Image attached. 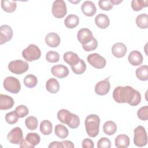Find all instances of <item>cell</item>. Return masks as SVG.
Returning <instances> with one entry per match:
<instances>
[{
    "mask_svg": "<svg viewBox=\"0 0 148 148\" xmlns=\"http://www.w3.org/2000/svg\"><path fill=\"white\" fill-rule=\"evenodd\" d=\"M98 5L101 9L106 11L111 10L113 6L109 0H99L98 1Z\"/></svg>",
    "mask_w": 148,
    "mask_h": 148,
    "instance_id": "60d3db41",
    "label": "cell"
},
{
    "mask_svg": "<svg viewBox=\"0 0 148 148\" xmlns=\"http://www.w3.org/2000/svg\"><path fill=\"white\" fill-rule=\"evenodd\" d=\"M13 29L8 25H2L0 27V44L3 45L13 37Z\"/></svg>",
    "mask_w": 148,
    "mask_h": 148,
    "instance_id": "7c38bea8",
    "label": "cell"
},
{
    "mask_svg": "<svg viewBox=\"0 0 148 148\" xmlns=\"http://www.w3.org/2000/svg\"><path fill=\"white\" fill-rule=\"evenodd\" d=\"M23 57L27 61L31 62L38 60L41 56L40 49L35 45L30 44L22 51Z\"/></svg>",
    "mask_w": 148,
    "mask_h": 148,
    "instance_id": "277c9868",
    "label": "cell"
},
{
    "mask_svg": "<svg viewBox=\"0 0 148 148\" xmlns=\"http://www.w3.org/2000/svg\"><path fill=\"white\" fill-rule=\"evenodd\" d=\"M55 134L61 139H65L68 136V130L67 128L62 124H57L55 127Z\"/></svg>",
    "mask_w": 148,
    "mask_h": 148,
    "instance_id": "4dcf8cb0",
    "label": "cell"
},
{
    "mask_svg": "<svg viewBox=\"0 0 148 148\" xmlns=\"http://www.w3.org/2000/svg\"><path fill=\"white\" fill-rule=\"evenodd\" d=\"M29 68L28 64L21 60H16L10 61L8 64L9 70L17 75H21L28 71Z\"/></svg>",
    "mask_w": 148,
    "mask_h": 148,
    "instance_id": "8992f818",
    "label": "cell"
},
{
    "mask_svg": "<svg viewBox=\"0 0 148 148\" xmlns=\"http://www.w3.org/2000/svg\"><path fill=\"white\" fill-rule=\"evenodd\" d=\"M88 63L97 69H102L106 64V61L104 57L98 53H92L87 57Z\"/></svg>",
    "mask_w": 148,
    "mask_h": 148,
    "instance_id": "30bf717a",
    "label": "cell"
},
{
    "mask_svg": "<svg viewBox=\"0 0 148 148\" xmlns=\"http://www.w3.org/2000/svg\"><path fill=\"white\" fill-rule=\"evenodd\" d=\"M134 144L138 147H143L147 143V135L146 131L142 125L136 127L134 130Z\"/></svg>",
    "mask_w": 148,
    "mask_h": 148,
    "instance_id": "5b68a950",
    "label": "cell"
},
{
    "mask_svg": "<svg viewBox=\"0 0 148 148\" xmlns=\"http://www.w3.org/2000/svg\"><path fill=\"white\" fill-rule=\"evenodd\" d=\"M49 148H63V145L61 142L54 141L50 143Z\"/></svg>",
    "mask_w": 148,
    "mask_h": 148,
    "instance_id": "ee69618b",
    "label": "cell"
},
{
    "mask_svg": "<svg viewBox=\"0 0 148 148\" xmlns=\"http://www.w3.org/2000/svg\"><path fill=\"white\" fill-rule=\"evenodd\" d=\"M38 83L37 77L32 74L27 75L24 79V84L28 88H33Z\"/></svg>",
    "mask_w": 148,
    "mask_h": 148,
    "instance_id": "d6a6232c",
    "label": "cell"
},
{
    "mask_svg": "<svg viewBox=\"0 0 148 148\" xmlns=\"http://www.w3.org/2000/svg\"><path fill=\"white\" fill-rule=\"evenodd\" d=\"M40 141V137L35 132L28 133L25 138H23L20 143L21 148H34Z\"/></svg>",
    "mask_w": 148,
    "mask_h": 148,
    "instance_id": "ba28073f",
    "label": "cell"
},
{
    "mask_svg": "<svg viewBox=\"0 0 148 148\" xmlns=\"http://www.w3.org/2000/svg\"><path fill=\"white\" fill-rule=\"evenodd\" d=\"M103 130L105 134L112 135L116 133L117 131V125L113 121H107L103 125Z\"/></svg>",
    "mask_w": 148,
    "mask_h": 148,
    "instance_id": "83f0119b",
    "label": "cell"
},
{
    "mask_svg": "<svg viewBox=\"0 0 148 148\" xmlns=\"http://www.w3.org/2000/svg\"><path fill=\"white\" fill-rule=\"evenodd\" d=\"M25 124L29 130H35L38 125V119L34 116H29L25 120Z\"/></svg>",
    "mask_w": 148,
    "mask_h": 148,
    "instance_id": "836d02e7",
    "label": "cell"
},
{
    "mask_svg": "<svg viewBox=\"0 0 148 148\" xmlns=\"http://www.w3.org/2000/svg\"><path fill=\"white\" fill-rule=\"evenodd\" d=\"M136 24L141 29H146L148 27V16L146 13L138 15L136 18Z\"/></svg>",
    "mask_w": 148,
    "mask_h": 148,
    "instance_id": "f546056e",
    "label": "cell"
},
{
    "mask_svg": "<svg viewBox=\"0 0 148 148\" xmlns=\"http://www.w3.org/2000/svg\"><path fill=\"white\" fill-rule=\"evenodd\" d=\"M113 98L117 103H127L134 106L141 101L140 92L129 86L116 87L113 92Z\"/></svg>",
    "mask_w": 148,
    "mask_h": 148,
    "instance_id": "6da1fadb",
    "label": "cell"
},
{
    "mask_svg": "<svg viewBox=\"0 0 148 148\" xmlns=\"http://www.w3.org/2000/svg\"><path fill=\"white\" fill-rule=\"evenodd\" d=\"M46 88L49 92L56 94L60 90V83L56 79L50 78L46 82Z\"/></svg>",
    "mask_w": 148,
    "mask_h": 148,
    "instance_id": "cb8c5ba5",
    "label": "cell"
},
{
    "mask_svg": "<svg viewBox=\"0 0 148 148\" xmlns=\"http://www.w3.org/2000/svg\"><path fill=\"white\" fill-rule=\"evenodd\" d=\"M77 38L79 42L83 45L91 41L93 39L94 36L92 32L89 29L84 28L80 29L78 31Z\"/></svg>",
    "mask_w": 148,
    "mask_h": 148,
    "instance_id": "5bb4252c",
    "label": "cell"
},
{
    "mask_svg": "<svg viewBox=\"0 0 148 148\" xmlns=\"http://www.w3.org/2000/svg\"><path fill=\"white\" fill-rule=\"evenodd\" d=\"M128 60L132 65L138 66L142 63L143 57L140 52L138 50H133L129 54Z\"/></svg>",
    "mask_w": 148,
    "mask_h": 148,
    "instance_id": "d6986e66",
    "label": "cell"
},
{
    "mask_svg": "<svg viewBox=\"0 0 148 148\" xmlns=\"http://www.w3.org/2000/svg\"><path fill=\"white\" fill-rule=\"evenodd\" d=\"M138 117L143 121L148 119V106H145L140 108L137 112Z\"/></svg>",
    "mask_w": 148,
    "mask_h": 148,
    "instance_id": "f35d334b",
    "label": "cell"
},
{
    "mask_svg": "<svg viewBox=\"0 0 148 148\" xmlns=\"http://www.w3.org/2000/svg\"><path fill=\"white\" fill-rule=\"evenodd\" d=\"M136 76L138 79L142 81L148 80V66L146 65H141L136 69Z\"/></svg>",
    "mask_w": 148,
    "mask_h": 148,
    "instance_id": "4316f807",
    "label": "cell"
},
{
    "mask_svg": "<svg viewBox=\"0 0 148 148\" xmlns=\"http://www.w3.org/2000/svg\"><path fill=\"white\" fill-rule=\"evenodd\" d=\"M23 138L22 130L18 127H14L11 130L7 135L8 140L11 143L16 145L20 144Z\"/></svg>",
    "mask_w": 148,
    "mask_h": 148,
    "instance_id": "8fae6325",
    "label": "cell"
},
{
    "mask_svg": "<svg viewBox=\"0 0 148 148\" xmlns=\"http://www.w3.org/2000/svg\"><path fill=\"white\" fill-rule=\"evenodd\" d=\"M148 1L147 0H132L131 1V7L135 11H139L142 8L148 6Z\"/></svg>",
    "mask_w": 148,
    "mask_h": 148,
    "instance_id": "e575fe53",
    "label": "cell"
},
{
    "mask_svg": "<svg viewBox=\"0 0 148 148\" xmlns=\"http://www.w3.org/2000/svg\"><path fill=\"white\" fill-rule=\"evenodd\" d=\"M97 46H98V42L95 38H94L91 41L87 43V44L82 45L83 49L86 51H91L94 50L95 49H97Z\"/></svg>",
    "mask_w": 148,
    "mask_h": 148,
    "instance_id": "ab89813d",
    "label": "cell"
},
{
    "mask_svg": "<svg viewBox=\"0 0 148 148\" xmlns=\"http://www.w3.org/2000/svg\"><path fill=\"white\" fill-rule=\"evenodd\" d=\"M53 125L52 123L47 120H43L40 124V131L44 135H49L52 132Z\"/></svg>",
    "mask_w": 148,
    "mask_h": 148,
    "instance_id": "f1b7e54d",
    "label": "cell"
},
{
    "mask_svg": "<svg viewBox=\"0 0 148 148\" xmlns=\"http://www.w3.org/2000/svg\"><path fill=\"white\" fill-rule=\"evenodd\" d=\"M79 23V18L75 14H69L64 20V24L68 28L72 29L77 26Z\"/></svg>",
    "mask_w": 148,
    "mask_h": 148,
    "instance_id": "d4e9b609",
    "label": "cell"
},
{
    "mask_svg": "<svg viewBox=\"0 0 148 148\" xmlns=\"http://www.w3.org/2000/svg\"><path fill=\"white\" fill-rule=\"evenodd\" d=\"M46 59L48 62L51 63L57 62L60 60V55L56 51H49L46 53Z\"/></svg>",
    "mask_w": 148,
    "mask_h": 148,
    "instance_id": "d590c367",
    "label": "cell"
},
{
    "mask_svg": "<svg viewBox=\"0 0 148 148\" xmlns=\"http://www.w3.org/2000/svg\"><path fill=\"white\" fill-rule=\"evenodd\" d=\"M51 12L55 17L57 18H63L67 13L65 2L63 0L54 1L52 5Z\"/></svg>",
    "mask_w": 148,
    "mask_h": 148,
    "instance_id": "9c48e42d",
    "label": "cell"
},
{
    "mask_svg": "<svg viewBox=\"0 0 148 148\" xmlns=\"http://www.w3.org/2000/svg\"><path fill=\"white\" fill-rule=\"evenodd\" d=\"M115 146L117 148L128 147L130 143L129 137L125 134H120L117 136L114 140Z\"/></svg>",
    "mask_w": 148,
    "mask_h": 148,
    "instance_id": "603a6c76",
    "label": "cell"
},
{
    "mask_svg": "<svg viewBox=\"0 0 148 148\" xmlns=\"http://www.w3.org/2000/svg\"><path fill=\"white\" fill-rule=\"evenodd\" d=\"M95 24L101 29L107 28L110 24V20L109 17L103 13L98 14L95 18Z\"/></svg>",
    "mask_w": 148,
    "mask_h": 148,
    "instance_id": "44dd1931",
    "label": "cell"
},
{
    "mask_svg": "<svg viewBox=\"0 0 148 148\" xmlns=\"http://www.w3.org/2000/svg\"><path fill=\"white\" fill-rule=\"evenodd\" d=\"M14 111L19 118H23L26 116L29 113V110L28 108L24 105H21L17 106Z\"/></svg>",
    "mask_w": 148,
    "mask_h": 148,
    "instance_id": "74e56055",
    "label": "cell"
},
{
    "mask_svg": "<svg viewBox=\"0 0 148 148\" xmlns=\"http://www.w3.org/2000/svg\"><path fill=\"white\" fill-rule=\"evenodd\" d=\"M1 7L5 12L8 13H12L15 11L17 8V2L14 1L2 0Z\"/></svg>",
    "mask_w": 148,
    "mask_h": 148,
    "instance_id": "484cf974",
    "label": "cell"
},
{
    "mask_svg": "<svg viewBox=\"0 0 148 148\" xmlns=\"http://www.w3.org/2000/svg\"><path fill=\"white\" fill-rule=\"evenodd\" d=\"M18 118L15 111L7 113L5 115V120L9 124H14L17 123Z\"/></svg>",
    "mask_w": 148,
    "mask_h": 148,
    "instance_id": "8d00e7d4",
    "label": "cell"
},
{
    "mask_svg": "<svg viewBox=\"0 0 148 148\" xmlns=\"http://www.w3.org/2000/svg\"><path fill=\"white\" fill-rule=\"evenodd\" d=\"M46 43L50 47H57L61 42L60 37L56 32H50L45 37Z\"/></svg>",
    "mask_w": 148,
    "mask_h": 148,
    "instance_id": "ac0fdd59",
    "label": "cell"
},
{
    "mask_svg": "<svg viewBox=\"0 0 148 148\" xmlns=\"http://www.w3.org/2000/svg\"><path fill=\"white\" fill-rule=\"evenodd\" d=\"M14 102L13 99L7 95L0 94V109L8 110L13 107Z\"/></svg>",
    "mask_w": 148,
    "mask_h": 148,
    "instance_id": "ffe728a7",
    "label": "cell"
},
{
    "mask_svg": "<svg viewBox=\"0 0 148 148\" xmlns=\"http://www.w3.org/2000/svg\"><path fill=\"white\" fill-rule=\"evenodd\" d=\"M57 118L60 121L68 125L71 128H76L80 124L79 116L65 109H60L58 112Z\"/></svg>",
    "mask_w": 148,
    "mask_h": 148,
    "instance_id": "7a4b0ae2",
    "label": "cell"
},
{
    "mask_svg": "<svg viewBox=\"0 0 148 148\" xmlns=\"http://www.w3.org/2000/svg\"><path fill=\"white\" fill-rule=\"evenodd\" d=\"M63 58L64 61L70 65L71 66L77 64L80 60L77 54L72 51H68L65 53L63 55Z\"/></svg>",
    "mask_w": 148,
    "mask_h": 148,
    "instance_id": "7402d4cb",
    "label": "cell"
},
{
    "mask_svg": "<svg viewBox=\"0 0 148 148\" xmlns=\"http://www.w3.org/2000/svg\"><path fill=\"white\" fill-rule=\"evenodd\" d=\"M97 147L98 148H109L111 147V142L108 138L103 137L98 141Z\"/></svg>",
    "mask_w": 148,
    "mask_h": 148,
    "instance_id": "b9f144b4",
    "label": "cell"
},
{
    "mask_svg": "<svg viewBox=\"0 0 148 148\" xmlns=\"http://www.w3.org/2000/svg\"><path fill=\"white\" fill-rule=\"evenodd\" d=\"M110 2H111V3L114 5H118L119 3H120L121 2H123L122 0H109Z\"/></svg>",
    "mask_w": 148,
    "mask_h": 148,
    "instance_id": "bcb514c9",
    "label": "cell"
},
{
    "mask_svg": "<svg viewBox=\"0 0 148 148\" xmlns=\"http://www.w3.org/2000/svg\"><path fill=\"white\" fill-rule=\"evenodd\" d=\"M4 88L13 94H17L21 89V84L19 80L13 76H8L3 80Z\"/></svg>",
    "mask_w": 148,
    "mask_h": 148,
    "instance_id": "52a82bcc",
    "label": "cell"
},
{
    "mask_svg": "<svg viewBox=\"0 0 148 148\" xmlns=\"http://www.w3.org/2000/svg\"><path fill=\"white\" fill-rule=\"evenodd\" d=\"M51 72L53 75L60 79L66 77L69 74L68 68L62 64L54 65L51 69Z\"/></svg>",
    "mask_w": 148,
    "mask_h": 148,
    "instance_id": "9a60e30c",
    "label": "cell"
},
{
    "mask_svg": "<svg viewBox=\"0 0 148 148\" xmlns=\"http://www.w3.org/2000/svg\"><path fill=\"white\" fill-rule=\"evenodd\" d=\"M71 67L74 73L76 75H81L85 72L86 69V64L82 59H80L77 64Z\"/></svg>",
    "mask_w": 148,
    "mask_h": 148,
    "instance_id": "1f68e13d",
    "label": "cell"
},
{
    "mask_svg": "<svg viewBox=\"0 0 148 148\" xmlns=\"http://www.w3.org/2000/svg\"><path fill=\"white\" fill-rule=\"evenodd\" d=\"M126 46L121 42L116 43L112 47V53L113 55L117 58L123 57L127 53Z\"/></svg>",
    "mask_w": 148,
    "mask_h": 148,
    "instance_id": "e0dca14e",
    "label": "cell"
},
{
    "mask_svg": "<svg viewBox=\"0 0 148 148\" xmlns=\"http://www.w3.org/2000/svg\"><path fill=\"white\" fill-rule=\"evenodd\" d=\"M63 145V147L73 148L75 147L73 143L70 140H63L61 142Z\"/></svg>",
    "mask_w": 148,
    "mask_h": 148,
    "instance_id": "f6af8a7d",
    "label": "cell"
},
{
    "mask_svg": "<svg viewBox=\"0 0 148 148\" xmlns=\"http://www.w3.org/2000/svg\"><path fill=\"white\" fill-rule=\"evenodd\" d=\"M100 124L99 117L95 114L88 115L85 120L84 124L87 134L90 137L94 138L99 133Z\"/></svg>",
    "mask_w": 148,
    "mask_h": 148,
    "instance_id": "3957f363",
    "label": "cell"
},
{
    "mask_svg": "<svg viewBox=\"0 0 148 148\" xmlns=\"http://www.w3.org/2000/svg\"><path fill=\"white\" fill-rule=\"evenodd\" d=\"M109 78H106L103 80L98 82L95 86V92L99 95H104L107 94L110 88V85Z\"/></svg>",
    "mask_w": 148,
    "mask_h": 148,
    "instance_id": "4fadbf2b",
    "label": "cell"
},
{
    "mask_svg": "<svg viewBox=\"0 0 148 148\" xmlns=\"http://www.w3.org/2000/svg\"><path fill=\"white\" fill-rule=\"evenodd\" d=\"M81 9L83 13L88 17L94 16L97 11L95 4L91 1H84L81 6Z\"/></svg>",
    "mask_w": 148,
    "mask_h": 148,
    "instance_id": "2e32d148",
    "label": "cell"
},
{
    "mask_svg": "<svg viewBox=\"0 0 148 148\" xmlns=\"http://www.w3.org/2000/svg\"><path fill=\"white\" fill-rule=\"evenodd\" d=\"M82 147L83 148H93L94 147V144L91 139L86 138L82 141Z\"/></svg>",
    "mask_w": 148,
    "mask_h": 148,
    "instance_id": "7bdbcfd3",
    "label": "cell"
}]
</instances>
